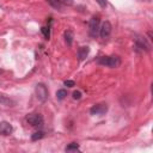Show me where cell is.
Here are the masks:
<instances>
[{
	"label": "cell",
	"mask_w": 153,
	"mask_h": 153,
	"mask_svg": "<svg viewBox=\"0 0 153 153\" xmlns=\"http://www.w3.org/2000/svg\"><path fill=\"white\" fill-rule=\"evenodd\" d=\"M88 53H90V48L86 45H84V47H80L79 49H78V59H79V61H82V60H85L86 57H87V55H88Z\"/></svg>",
	"instance_id": "11"
},
{
	"label": "cell",
	"mask_w": 153,
	"mask_h": 153,
	"mask_svg": "<svg viewBox=\"0 0 153 153\" xmlns=\"http://www.w3.org/2000/svg\"><path fill=\"white\" fill-rule=\"evenodd\" d=\"M134 44H135V49L139 51H151V43L147 41V38L145 36H136L134 38Z\"/></svg>",
	"instance_id": "2"
},
{
	"label": "cell",
	"mask_w": 153,
	"mask_h": 153,
	"mask_svg": "<svg viewBox=\"0 0 153 153\" xmlns=\"http://www.w3.org/2000/svg\"><path fill=\"white\" fill-rule=\"evenodd\" d=\"M65 86H67V87H73V86H75V82L73 81V80H65Z\"/></svg>",
	"instance_id": "17"
},
{
	"label": "cell",
	"mask_w": 153,
	"mask_h": 153,
	"mask_svg": "<svg viewBox=\"0 0 153 153\" xmlns=\"http://www.w3.org/2000/svg\"><path fill=\"white\" fill-rule=\"evenodd\" d=\"M63 37H65V42H66V44L71 47L72 43H73V37H74L73 31H72V30H66L65 33H63Z\"/></svg>",
	"instance_id": "12"
},
{
	"label": "cell",
	"mask_w": 153,
	"mask_h": 153,
	"mask_svg": "<svg viewBox=\"0 0 153 153\" xmlns=\"http://www.w3.org/2000/svg\"><path fill=\"white\" fill-rule=\"evenodd\" d=\"M143 1H151V0H143Z\"/></svg>",
	"instance_id": "20"
},
{
	"label": "cell",
	"mask_w": 153,
	"mask_h": 153,
	"mask_svg": "<svg viewBox=\"0 0 153 153\" xmlns=\"http://www.w3.org/2000/svg\"><path fill=\"white\" fill-rule=\"evenodd\" d=\"M106 112H108V105L105 103L94 104L90 109V114L93 116H102V115H105Z\"/></svg>",
	"instance_id": "7"
},
{
	"label": "cell",
	"mask_w": 153,
	"mask_h": 153,
	"mask_svg": "<svg viewBox=\"0 0 153 153\" xmlns=\"http://www.w3.org/2000/svg\"><path fill=\"white\" fill-rule=\"evenodd\" d=\"M35 92H36V97L39 102H45L48 99V96H49V91L47 88V86L42 82H38L35 87Z\"/></svg>",
	"instance_id": "4"
},
{
	"label": "cell",
	"mask_w": 153,
	"mask_h": 153,
	"mask_svg": "<svg viewBox=\"0 0 153 153\" xmlns=\"http://www.w3.org/2000/svg\"><path fill=\"white\" fill-rule=\"evenodd\" d=\"M111 31H112V25H111V23L109 22V20H105L103 24H102V26H99V36L102 37V38H108L110 35H111Z\"/></svg>",
	"instance_id": "8"
},
{
	"label": "cell",
	"mask_w": 153,
	"mask_h": 153,
	"mask_svg": "<svg viewBox=\"0 0 153 153\" xmlns=\"http://www.w3.org/2000/svg\"><path fill=\"white\" fill-rule=\"evenodd\" d=\"M12 131H13L12 124H10V123L6 122V121H1V122H0V135H2V136H8V135L12 134Z\"/></svg>",
	"instance_id": "9"
},
{
	"label": "cell",
	"mask_w": 153,
	"mask_h": 153,
	"mask_svg": "<svg viewBox=\"0 0 153 153\" xmlns=\"http://www.w3.org/2000/svg\"><path fill=\"white\" fill-rule=\"evenodd\" d=\"M25 120L29 124H31L32 127H37V128L43 127V123H44L43 116L41 114H29V115H26Z\"/></svg>",
	"instance_id": "3"
},
{
	"label": "cell",
	"mask_w": 153,
	"mask_h": 153,
	"mask_svg": "<svg viewBox=\"0 0 153 153\" xmlns=\"http://www.w3.org/2000/svg\"><path fill=\"white\" fill-rule=\"evenodd\" d=\"M121 57L117 55H111V56H100L97 59V63L100 66L110 67V68H116L121 65Z\"/></svg>",
	"instance_id": "1"
},
{
	"label": "cell",
	"mask_w": 153,
	"mask_h": 153,
	"mask_svg": "<svg viewBox=\"0 0 153 153\" xmlns=\"http://www.w3.org/2000/svg\"><path fill=\"white\" fill-rule=\"evenodd\" d=\"M66 152H76V151H80V147H79V143L76 142H72L69 143L66 148H65Z\"/></svg>",
	"instance_id": "14"
},
{
	"label": "cell",
	"mask_w": 153,
	"mask_h": 153,
	"mask_svg": "<svg viewBox=\"0 0 153 153\" xmlns=\"http://www.w3.org/2000/svg\"><path fill=\"white\" fill-rule=\"evenodd\" d=\"M42 137H44V131H42V130H38V131H36V133H33V134L31 135V140H32V141L41 140Z\"/></svg>",
	"instance_id": "15"
},
{
	"label": "cell",
	"mask_w": 153,
	"mask_h": 153,
	"mask_svg": "<svg viewBox=\"0 0 153 153\" xmlns=\"http://www.w3.org/2000/svg\"><path fill=\"white\" fill-rule=\"evenodd\" d=\"M97 2L99 4V6L100 7H106V5H108V2H106V0H97Z\"/></svg>",
	"instance_id": "19"
},
{
	"label": "cell",
	"mask_w": 153,
	"mask_h": 153,
	"mask_svg": "<svg viewBox=\"0 0 153 153\" xmlns=\"http://www.w3.org/2000/svg\"><path fill=\"white\" fill-rule=\"evenodd\" d=\"M99 24H100V19L99 17L93 16L90 22H88V32L92 37H97L98 32H99Z\"/></svg>",
	"instance_id": "5"
},
{
	"label": "cell",
	"mask_w": 153,
	"mask_h": 153,
	"mask_svg": "<svg viewBox=\"0 0 153 153\" xmlns=\"http://www.w3.org/2000/svg\"><path fill=\"white\" fill-rule=\"evenodd\" d=\"M81 98V92L80 91H74L73 92V99H80Z\"/></svg>",
	"instance_id": "18"
},
{
	"label": "cell",
	"mask_w": 153,
	"mask_h": 153,
	"mask_svg": "<svg viewBox=\"0 0 153 153\" xmlns=\"http://www.w3.org/2000/svg\"><path fill=\"white\" fill-rule=\"evenodd\" d=\"M50 24H51V18H50L49 24H48L47 26H42V27H41V31H42L43 36L45 37V39H49V38H50Z\"/></svg>",
	"instance_id": "13"
},
{
	"label": "cell",
	"mask_w": 153,
	"mask_h": 153,
	"mask_svg": "<svg viewBox=\"0 0 153 153\" xmlns=\"http://www.w3.org/2000/svg\"><path fill=\"white\" fill-rule=\"evenodd\" d=\"M0 105H4V106H14L16 105V102L10 98L8 96L4 94V93H0Z\"/></svg>",
	"instance_id": "10"
},
{
	"label": "cell",
	"mask_w": 153,
	"mask_h": 153,
	"mask_svg": "<svg viewBox=\"0 0 153 153\" xmlns=\"http://www.w3.org/2000/svg\"><path fill=\"white\" fill-rule=\"evenodd\" d=\"M47 1L51 7L56 10H62L63 7H71L74 4L73 0H47Z\"/></svg>",
	"instance_id": "6"
},
{
	"label": "cell",
	"mask_w": 153,
	"mask_h": 153,
	"mask_svg": "<svg viewBox=\"0 0 153 153\" xmlns=\"http://www.w3.org/2000/svg\"><path fill=\"white\" fill-rule=\"evenodd\" d=\"M66 96H67V91H66L65 88H61V90H57V91H56V98H57L59 100L65 99Z\"/></svg>",
	"instance_id": "16"
}]
</instances>
